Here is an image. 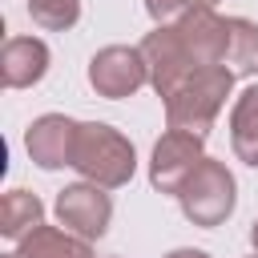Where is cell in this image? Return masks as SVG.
Listing matches in <instances>:
<instances>
[{
    "instance_id": "ba28073f",
    "label": "cell",
    "mask_w": 258,
    "mask_h": 258,
    "mask_svg": "<svg viewBox=\"0 0 258 258\" xmlns=\"http://www.w3.org/2000/svg\"><path fill=\"white\" fill-rule=\"evenodd\" d=\"M77 129H81V121H73L64 113L36 117L28 125V133H24V149H28L32 165H40V169H64V165H73Z\"/></svg>"
},
{
    "instance_id": "5b68a950",
    "label": "cell",
    "mask_w": 258,
    "mask_h": 258,
    "mask_svg": "<svg viewBox=\"0 0 258 258\" xmlns=\"http://www.w3.org/2000/svg\"><path fill=\"white\" fill-rule=\"evenodd\" d=\"M89 85L97 97H109V101H121V97H133L141 85H149V69H145V56L137 44H105L93 52L89 60Z\"/></svg>"
},
{
    "instance_id": "6da1fadb",
    "label": "cell",
    "mask_w": 258,
    "mask_h": 258,
    "mask_svg": "<svg viewBox=\"0 0 258 258\" xmlns=\"http://www.w3.org/2000/svg\"><path fill=\"white\" fill-rule=\"evenodd\" d=\"M73 169L85 181H97L105 189H121L137 173V149L121 129H113L105 121H81L77 149H73Z\"/></svg>"
},
{
    "instance_id": "7a4b0ae2",
    "label": "cell",
    "mask_w": 258,
    "mask_h": 258,
    "mask_svg": "<svg viewBox=\"0 0 258 258\" xmlns=\"http://www.w3.org/2000/svg\"><path fill=\"white\" fill-rule=\"evenodd\" d=\"M234 93V69L226 64H210L189 73L169 97H165V125L169 129H185V133H210L218 113L226 109V97Z\"/></svg>"
},
{
    "instance_id": "ffe728a7",
    "label": "cell",
    "mask_w": 258,
    "mask_h": 258,
    "mask_svg": "<svg viewBox=\"0 0 258 258\" xmlns=\"http://www.w3.org/2000/svg\"><path fill=\"white\" fill-rule=\"evenodd\" d=\"M254 258H258V254H254Z\"/></svg>"
},
{
    "instance_id": "9a60e30c",
    "label": "cell",
    "mask_w": 258,
    "mask_h": 258,
    "mask_svg": "<svg viewBox=\"0 0 258 258\" xmlns=\"http://www.w3.org/2000/svg\"><path fill=\"white\" fill-rule=\"evenodd\" d=\"M28 16L44 32H64L81 20V0H28Z\"/></svg>"
},
{
    "instance_id": "ac0fdd59",
    "label": "cell",
    "mask_w": 258,
    "mask_h": 258,
    "mask_svg": "<svg viewBox=\"0 0 258 258\" xmlns=\"http://www.w3.org/2000/svg\"><path fill=\"white\" fill-rule=\"evenodd\" d=\"M250 246H254V254H258V218H254V226H250Z\"/></svg>"
},
{
    "instance_id": "e0dca14e",
    "label": "cell",
    "mask_w": 258,
    "mask_h": 258,
    "mask_svg": "<svg viewBox=\"0 0 258 258\" xmlns=\"http://www.w3.org/2000/svg\"><path fill=\"white\" fill-rule=\"evenodd\" d=\"M161 258H210L206 250H194V246H177V250H169V254H161Z\"/></svg>"
},
{
    "instance_id": "4fadbf2b",
    "label": "cell",
    "mask_w": 258,
    "mask_h": 258,
    "mask_svg": "<svg viewBox=\"0 0 258 258\" xmlns=\"http://www.w3.org/2000/svg\"><path fill=\"white\" fill-rule=\"evenodd\" d=\"M40 222H44V202L36 194H28V189H8L4 194V202H0V234L4 238L20 242Z\"/></svg>"
},
{
    "instance_id": "3957f363",
    "label": "cell",
    "mask_w": 258,
    "mask_h": 258,
    "mask_svg": "<svg viewBox=\"0 0 258 258\" xmlns=\"http://www.w3.org/2000/svg\"><path fill=\"white\" fill-rule=\"evenodd\" d=\"M173 198H177L185 222H194L202 230H214V226H222L234 214V206H238V181H234V173H230L226 161L202 157L198 169L181 181V189Z\"/></svg>"
},
{
    "instance_id": "30bf717a",
    "label": "cell",
    "mask_w": 258,
    "mask_h": 258,
    "mask_svg": "<svg viewBox=\"0 0 258 258\" xmlns=\"http://www.w3.org/2000/svg\"><path fill=\"white\" fill-rule=\"evenodd\" d=\"M48 44L40 36H8L0 48V81L4 89H32L48 73Z\"/></svg>"
},
{
    "instance_id": "2e32d148",
    "label": "cell",
    "mask_w": 258,
    "mask_h": 258,
    "mask_svg": "<svg viewBox=\"0 0 258 258\" xmlns=\"http://www.w3.org/2000/svg\"><path fill=\"white\" fill-rule=\"evenodd\" d=\"M218 0H145V12L153 16V24H177L185 12L194 8H214Z\"/></svg>"
},
{
    "instance_id": "277c9868",
    "label": "cell",
    "mask_w": 258,
    "mask_h": 258,
    "mask_svg": "<svg viewBox=\"0 0 258 258\" xmlns=\"http://www.w3.org/2000/svg\"><path fill=\"white\" fill-rule=\"evenodd\" d=\"M206 157V137L202 133H185V129H169L153 141L149 153V185L157 194H177L181 181L198 169V161Z\"/></svg>"
},
{
    "instance_id": "7c38bea8",
    "label": "cell",
    "mask_w": 258,
    "mask_h": 258,
    "mask_svg": "<svg viewBox=\"0 0 258 258\" xmlns=\"http://www.w3.org/2000/svg\"><path fill=\"white\" fill-rule=\"evenodd\" d=\"M20 258H93V242L73 234V230H60V226H36L28 238H20L16 246Z\"/></svg>"
},
{
    "instance_id": "5bb4252c",
    "label": "cell",
    "mask_w": 258,
    "mask_h": 258,
    "mask_svg": "<svg viewBox=\"0 0 258 258\" xmlns=\"http://www.w3.org/2000/svg\"><path fill=\"white\" fill-rule=\"evenodd\" d=\"M226 20H230L226 64H234V73H258V24L246 16H226Z\"/></svg>"
},
{
    "instance_id": "8fae6325",
    "label": "cell",
    "mask_w": 258,
    "mask_h": 258,
    "mask_svg": "<svg viewBox=\"0 0 258 258\" xmlns=\"http://www.w3.org/2000/svg\"><path fill=\"white\" fill-rule=\"evenodd\" d=\"M230 145H234L238 161H246L250 169H258V85H246L234 97V109H230Z\"/></svg>"
},
{
    "instance_id": "8992f818",
    "label": "cell",
    "mask_w": 258,
    "mask_h": 258,
    "mask_svg": "<svg viewBox=\"0 0 258 258\" xmlns=\"http://www.w3.org/2000/svg\"><path fill=\"white\" fill-rule=\"evenodd\" d=\"M141 56H145V69H149V85H153V93L165 101L189 73H198V64H194V56H189V48L181 44V36H177V28L173 24H157L153 32H145L141 36Z\"/></svg>"
},
{
    "instance_id": "d6986e66",
    "label": "cell",
    "mask_w": 258,
    "mask_h": 258,
    "mask_svg": "<svg viewBox=\"0 0 258 258\" xmlns=\"http://www.w3.org/2000/svg\"><path fill=\"white\" fill-rule=\"evenodd\" d=\"M0 258H20V254H16V250H12V254H0Z\"/></svg>"
},
{
    "instance_id": "9c48e42d",
    "label": "cell",
    "mask_w": 258,
    "mask_h": 258,
    "mask_svg": "<svg viewBox=\"0 0 258 258\" xmlns=\"http://www.w3.org/2000/svg\"><path fill=\"white\" fill-rule=\"evenodd\" d=\"M173 28H177V36L189 48V56H194L198 69L226 64V52H230V20L226 16H218L214 8H194Z\"/></svg>"
},
{
    "instance_id": "52a82bcc",
    "label": "cell",
    "mask_w": 258,
    "mask_h": 258,
    "mask_svg": "<svg viewBox=\"0 0 258 258\" xmlns=\"http://www.w3.org/2000/svg\"><path fill=\"white\" fill-rule=\"evenodd\" d=\"M56 218H60L64 230L97 242L113 222V198H109L105 185L81 177V181H73V185H64L56 194Z\"/></svg>"
}]
</instances>
